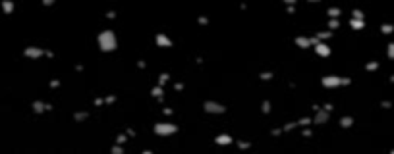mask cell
Masks as SVG:
<instances>
[{
  "instance_id": "obj_42",
  "label": "cell",
  "mask_w": 394,
  "mask_h": 154,
  "mask_svg": "<svg viewBox=\"0 0 394 154\" xmlns=\"http://www.w3.org/2000/svg\"><path fill=\"white\" fill-rule=\"evenodd\" d=\"M174 89H176V91H184L186 85H184V83H176V85H174Z\"/></svg>"
},
{
  "instance_id": "obj_37",
  "label": "cell",
  "mask_w": 394,
  "mask_h": 154,
  "mask_svg": "<svg viewBox=\"0 0 394 154\" xmlns=\"http://www.w3.org/2000/svg\"><path fill=\"white\" fill-rule=\"evenodd\" d=\"M381 106L388 110V108H392V102H390V100H383V102H381Z\"/></svg>"
},
{
  "instance_id": "obj_33",
  "label": "cell",
  "mask_w": 394,
  "mask_h": 154,
  "mask_svg": "<svg viewBox=\"0 0 394 154\" xmlns=\"http://www.w3.org/2000/svg\"><path fill=\"white\" fill-rule=\"evenodd\" d=\"M126 141H128V133H126V135H118V137H116V143H118V144H124Z\"/></svg>"
},
{
  "instance_id": "obj_22",
  "label": "cell",
  "mask_w": 394,
  "mask_h": 154,
  "mask_svg": "<svg viewBox=\"0 0 394 154\" xmlns=\"http://www.w3.org/2000/svg\"><path fill=\"white\" fill-rule=\"evenodd\" d=\"M87 118H89V112H76L74 114V120L76 121H85Z\"/></svg>"
},
{
  "instance_id": "obj_21",
  "label": "cell",
  "mask_w": 394,
  "mask_h": 154,
  "mask_svg": "<svg viewBox=\"0 0 394 154\" xmlns=\"http://www.w3.org/2000/svg\"><path fill=\"white\" fill-rule=\"evenodd\" d=\"M311 123H313V120H311V118H307V116H305V118H300V120H298V125H300V127H309Z\"/></svg>"
},
{
  "instance_id": "obj_23",
  "label": "cell",
  "mask_w": 394,
  "mask_h": 154,
  "mask_svg": "<svg viewBox=\"0 0 394 154\" xmlns=\"http://www.w3.org/2000/svg\"><path fill=\"white\" fill-rule=\"evenodd\" d=\"M352 19H361V21H363V19H365V14H363L361 10L354 8V10H352Z\"/></svg>"
},
{
  "instance_id": "obj_44",
  "label": "cell",
  "mask_w": 394,
  "mask_h": 154,
  "mask_svg": "<svg viewBox=\"0 0 394 154\" xmlns=\"http://www.w3.org/2000/svg\"><path fill=\"white\" fill-rule=\"evenodd\" d=\"M286 12L288 14H294L296 12V6H286Z\"/></svg>"
},
{
  "instance_id": "obj_45",
  "label": "cell",
  "mask_w": 394,
  "mask_h": 154,
  "mask_svg": "<svg viewBox=\"0 0 394 154\" xmlns=\"http://www.w3.org/2000/svg\"><path fill=\"white\" fill-rule=\"evenodd\" d=\"M54 0H43V6H52Z\"/></svg>"
},
{
  "instance_id": "obj_16",
  "label": "cell",
  "mask_w": 394,
  "mask_h": 154,
  "mask_svg": "<svg viewBox=\"0 0 394 154\" xmlns=\"http://www.w3.org/2000/svg\"><path fill=\"white\" fill-rule=\"evenodd\" d=\"M315 37H317V39H319L321 42H325V41H328V39L332 37V31H319Z\"/></svg>"
},
{
  "instance_id": "obj_47",
  "label": "cell",
  "mask_w": 394,
  "mask_h": 154,
  "mask_svg": "<svg viewBox=\"0 0 394 154\" xmlns=\"http://www.w3.org/2000/svg\"><path fill=\"white\" fill-rule=\"evenodd\" d=\"M52 110H54V106L50 104V102H47V112H52Z\"/></svg>"
},
{
  "instance_id": "obj_10",
  "label": "cell",
  "mask_w": 394,
  "mask_h": 154,
  "mask_svg": "<svg viewBox=\"0 0 394 154\" xmlns=\"http://www.w3.org/2000/svg\"><path fill=\"white\" fill-rule=\"evenodd\" d=\"M294 42L300 48H309L311 46V42H309V37H303V35H300V37H296L294 39Z\"/></svg>"
},
{
  "instance_id": "obj_7",
  "label": "cell",
  "mask_w": 394,
  "mask_h": 154,
  "mask_svg": "<svg viewBox=\"0 0 394 154\" xmlns=\"http://www.w3.org/2000/svg\"><path fill=\"white\" fill-rule=\"evenodd\" d=\"M330 120V114L326 112V110L321 108L319 112H315V118H313V123H317V125H325V123Z\"/></svg>"
},
{
  "instance_id": "obj_41",
  "label": "cell",
  "mask_w": 394,
  "mask_h": 154,
  "mask_svg": "<svg viewBox=\"0 0 394 154\" xmlns=\"http://www.w3.org/2000/svg\"><path fill=\"white\" fill-rule=\"evenodd\" d=\"M103 104H105V98H101V97L95 98V106H103Z\"/></svg>"
},
{
  "instance_id": "obj_43",
  "label": "cell",
  "mask_w": 394,
  "mask_h": 154,
  "mask_svg": "<svg viewBox=\"0 0 394 154\" xmlns=\"http://www.w3.org/2000/svg\"><path fill=\"white\" fill-rule=\"evenodd\" d=\"M172 112H174L172 108H162V114H164V116H172Z\"/></svg>"
},
{
  "instance_id": "obj_17",
  "label": "cell",
  "mask_w": 394,
  "mask_h": 154,
  "mask_svg": "<svg viewBox=\"0 0 394 154\" xmlns=\"http://www.w3.org/2000/svg\"><path fill=\"white\" fill-rule=\"evenodd\" d=\"M14 8H16V6H14L12 0H4V2H2V10H4L6 14H12V12H14Z\"/></svg>"
},
{
  "instance_id": "obj_1",
  "label": "cell",
  "mask_w": 394,
  "mask_h": 154,
  "mask_svg": "<svg viewBox=\"0 0 394 154\" xmlns=\"http://www.w3.org/2000/svg\"><path fill=\"white\" fill-rule=\"evenodd\" d=\"M99 48L103 50V52H114L116 46H118V39H116L114 31H110V29H105V31H101L99 37Z\"/></svg>"
},
{
  "instance_id": "obj_26",
  "label": "cell",
  "mask_w": 394,
  "mask_h": 154,
  "mask_svg": "<svg viewBox=\"0 0 394 154\" xmlns=\"http://www.w3.org/2000/svg\"><path fill=\"white\" fill-rule=\"evenodd\" d=\"M298 127V121H288V123H284L282 125V131H292V129H296Z\"/></svg>"
},
{
  "instance_id": "obj_19",
  "label": "cell",
  "mask_w": 394,
  "mask_h": 154,
  "mask_svg": "<svg viewBox=\"0 0 394 154\" xmlns=\"http://www.w3.org/2000/svg\"><path fill=\"white\" fill-rule=\"evenodd\" d=\"M273 77H274V71H261V73H259V79H261V81H271Z\"/></svg>"
},
{
  "instance_id": "obj_24",
  "label": "cell",
  "mask_w": 394,
  "mask_h": 154,
  "mask_svg": "<svg viewBox=\"0 0 394 154\" xmlns=\"http://www.w3.org/2000/svg\"><path fill=\"white\" fill-rule=\"evenodd\" d=\"M236 144H238L240 150H249L251 148V143L249 141H236Z\"/></svg>"
},
{
  "instance_id": "obj_13",
  "label": "cell",
  "mask_w": 394,
  "mask_h": 154,
  "mask_svg": "<svg viewBox=\"0 0 394 154\" xmlns=\"http://www.w3.org/2000/svg\"><path fill=\"white\" fill-rule=\"evenodd\" d=\"M350 27L355 29V31H359V29H365V21H361V19H350Z\"/></svg>"
},
{
  "instance_id": "obj_48",
  "label": "cell",
  "mask_w": 394,
  "mask_h": 154,
  "mask_svg": "<svg viewBox=\"0 0 394 154\" xmlns=\"http://www.w3.org/2000/svg\"><path fill=\"white\" fill-rule=\"evenodd\" d=\"M128 137H135V129H128Z\"/></svg>"
},
{
  "instance_id": "obj_28",
  "label": "cell",
  "mask_w": 394,
  "mask_h": 154,
  "mask_svg": "<svg viewBox=\"0 0 394 154\" xmlns=\"http://www.w3.org/2000/svg\"><path fill=\"white\" fill-rule=\"evenodd\" d=\"M365 69L367 71H377L379 69V62H367L365 64Z\"/></svg>"
},
{
  "instance_id": "obj_8",
  "label": "cell",
  "mask_w": 394,
  "mask_h": 154,
  "mask_svg": "<svg viewBox=\"0 0 394 154\" xmlns=\"http://www.w3.org/2000/svg\"><path fill=\"white\" fill-rule=\"evenodd\" d=\"M313 48H315V52H317L321 58H328V56H330V52H332L330 46H328L326 42H319V45H317V46H313Z\"/></svg>"
},
{
  "instance_id": "obj_30",
  "label": "cell",
  "mask_w": 394,
  "mask_h": 154,
  "mask_svg": "<svg viewBox=\"0 0 394 154\" xmlns=\"http://www.w3.org/2000/svg\"><path fill=\"white\" fill-rule=\"evenodd\" d=\"M112 154H124V148H122V144H118V143H116V144L112 146Z\"/></svg>"
},
{
  "instance_id": "obj_34",
  "label": "cell",
  "mask_w": 394,
  "mask_h": 154,
  "mask_svg": "<svg viewBox=\"0 0 394 154\" xmlns=\"http://www.w3.org/2000/svg\"><path fill=\"white\" fill-rule=\"evenodd\" d=\"M323 110H326V112H328V114H330V112H332V110H334V106L330 104V102H326V104H323Z\"/></svg>"
},
{
  "instance_id": "obj_35",
  "label": "cell",
  "mask_w": 394,
  "mask_h": 154,
  "mask_svg": "<svg viewBox=\"0 0 394 154\" xmlns=\"http://www.w3.org/2000/svg\"><path fill=\"white\" fill-rule=\"evenodd\" d=\"M50 87H52V89H58V87H60V79H52V81H50Z\"/></svg>"
},
{
  "instance_id": "obj_14",
  "label": "cell",
  "mask_w": 394,
  "mask_h": 154,
  "mask_svg": "<svg viewBox=\"0 0 394 154\" xmlns=\"http://www.w3.org/2000/svg\"><path fill=\"white\" fill-rule=\"evenodd\" d=\"M326 14H328V18H330V19H338L340 14H342V10H340V8H334V6H332V8L326 10Z\"/></svg>"
},
{
  "instance_id": "obj_40",
  "label": "cell",
  "mask_w": 394,
  "mask_h": 154,
  "mask_svg": "<svg viewBox=\"0 0 394 154\" xmlns=\"http://www.w3.org/2000/svg\"><path fill=\"white\" fill-rule=\"evenodd\" d=\"M114 18H116V12H114V10L106 12V19H114Z\"/></svg>"
},
{
  "instance_id": "obj_25",
  "label": "cell",
  "mask_w": 394,
  "mask_h": 154,
  "mask_svg": "<svg viewBox=\"0 0 394 154\" xmlns=\"http://www.w3.org/2000/svg\"><path fill=\"white\" fill-rule=\"evenodd\" d=\"M271 110H273L271 102H269V100H263V104H261V112H263V114H271Z\"/></svg>"
},
{
  "instance_id": "obj_46",
  "label": "cell",
  "mask_w": 394,
  "mask_h": 154,
  "mask_svg": "<svg viewBox=\"0 0 394 154\" xmlns=\"http://www.w3.org/2000/svg\"><path fill=\"white\" fill-rule=\"evenodd\" d=\"M45 56H47V58H54V52H52V50H47Z\"/></svg>"
},
{
  "instance_id": "obj_15",
  "label": "cell",
  "mask_w": 394,
  "mask_h": 154,
  "mask_svg": "<svg viewBox=\"0 0 394 154\" xmlns=\"http://www.w3.org/2000/svg\"><path fill=\"white\" fill-rule=\"evenodd\" d=\"M151 97H155V98H158V97H164V87H160V85L153 87V89H151Z\"/></svg>"
},
{
  "instance_id": "obj_39",
  "label": "cell",
  "mask_w": 394,
  "mask_h": 154,
  "mask_svg": "<svg viewBox=\"0 0 394 154\" xmlns=\"http://www.w3.org/2000/svg\"><path fill=\"white\" fill-rule=\"evenodd\" d=\"M302 135H303V137H311L313 133H311V129H309V127H303V131H302Z\"/></svg>"
},
{
  "instance_id": "obj_29",
  "label": "cell",
  "mask_w": 394,
  "mask_h": 154,
  "mask_svg": "<svg viewBox=\"0 0 394 154\" xmlns=\"http://www.w3.org/2000/svg\"><path fill=\"white\" fill-rule=\"evenodd\" d=\"M386 56H388L390 60H394V42H390V45L386 46Z\"/></svg>"
},
{
  "instance_id": "obj_12",
  "label": "cell",
  "mask_w": 394,
  "mask_h": 154,
  "mask_svg": "<svg viewBox=\"0 0 394 154\" xmlns=\"http://www.w3.org/2000/svg\"><path fill=\"white\" fill-rule=\"evenodd\" d=\"M352 125H354V118H352V116H342V118H340V127L350 129Z\"/></svg>"
},
{
  "instance_id": "obj_20",
  "label": "cell",
  "mask_w": 394,
  "mask_h": 154,
  "mask_svg": "<svg viewBox=\"0 0 394 154\" xmlns=\"http://www.w3.org/2000/svg\"><path fill=\"white\" fill-rule=\"evenodd\" d=\"M168 81H170V73H160V75H158V85L160 87H164Z\"/></svg>"
},
{
  "instance_id": "obj_38",
  "label": "cell",
  "mask_w": 394,
  "mask_h": 154,
  "mask_svg": "<svg viewBox=\"0 0 394 154\" xmlns=\"http://www.w3.org/2000/svg\"><path fill=\"white\" fill-rule=\"evenodd\" d=\"M271 135L273 137H280L282 135V129H271Z\"/></svg>"
},
{
  "instance_id": "obj_9",
  "label": "cell",
  "mask_w": 394,
  "mask_h": 154,
  "mask_svg": "<svg viewBox=\"0 0 394 154\" xmlns=\"http://www.w3.org/2000/svg\"><path fill=\"white\" fill-rule=\"evenodd\" d=\"M232 135H228V133H220V135H216L215 137V143L218 144V146H228V144H232Z\"/></svg>"
},
{
  "instance_id": "obj_27",
  "label": "cell",
  "mask_w": 394,
  "mask_h": 154,
  "mask_svg": "<svg viewBox=\"0 0 394 154\" xmlns=\"http://www.w3.org/2000/svg\"><path fill=\"white\" fill-rule=\"evenodd\" d=\"M340 27V21L338 19H328V31H334V29Z\"/></svg>"
},
{
  "instance_id": "obj_32",
  "label": "cell",
  "mask_w": 394,
  "mask_h": 154,
  "mask_svg": "<svg viewBox=\"0 0 394 154\" xmlns=\"http://www.w3.org/2000/svg\"><path fill=\"white\" fill-rule=\"evenodd\" d=\"M197 23H199V25H207L209 23V18L207 16H199V18H197Z\"/></svg>"
},
{
  "instance_id": "obj_6",
  "label": "cell",
  "mask_w": 394,
  "mask_h": 154,
  "mask_svg": "<svg viewBox=\"0 0 394 154\" xmlns=\"http://www.w3.org/2000/svg\"><path fill=\"white\" fill-rule=\"evenodd\" d=\"M155 42H157V46H160V48H170L174 42H172V39L168 35H164V33H157L155 35Z\"/></svg>"
},
{
  "instance_id": "obj_5",
  "label": "cell",
  "mask_w": 394,
  "mask_h": 154,
  "mask_svg": "<svg viewBox=\"0 0 394 154\" xmlns=\"http://www.w3.org/2000/svg\"><path fill=\"white\" fill-rule=\"evenodd\" d=\"M45 52H47V50H43L41 46H27L23 50V56L25 58H31V60H37V58L45 56Z\"/></svg>"
},
{
  "instance_id": "obj_11",
  "label": "cell",
  "mask_w": 394,
  "mask_h": 154,
  "mask_svg": "<svg viewBox=\"0 0 394 154\" xmlns=\"http://www.w3.org/2000/svg\"><path fill=\"white\" fill-rule=\"evenodd\" d=\"M31 108H33V112H35V114H43V112H47V102H43V100H35L33 104H31Z\"/></svg>"
},
{
  "instance_id": "obj_36",
  "label": "cell",
  "mask_w": 394,
  "mask_h": 154,
  "mask_svg": "<svg viewBox=\"0 0 394 154\" xmlns=\"http://www.w3.org/2000/svg\"><path fill=\"white\" fill-rule=\"evenodd\" d=\"M137 68H139V69H145V68H147V62H145V60H137Z\"/></svg>"
},
{
  "instance_id": "obj_18",
  "label": "cell",
  "mask_w": 394,
  "mask_h": 154,
  "mask_svg": "<svg viewBox=\"0 0 394 154\" xmlns=\"http://www.w3.org/2000/svg\"><path fill=\"white\" fill-rule=\"evenodd\" d=\"M381 33L383 35H392L394 33V25L392 23H383L381 25Z\"/></svg>"
},
{
  "instance_id": "obj_2",
  "label": "cell",
  "mask_w": 394,
  "mask_h": 154,
  "mask_svg": "<svg viewBox=\"0 0 394 154\" xmlns=\"http://www.w3.org/2000/svg\"><path fill=\"white\" fill-rule=\"evenodd\" d=\"M153 131H155V135H160V137H170L174 133H178V125L172 121H158L155 123Z\"/></svg>"
},
{
  "instance_id": "obj_3",
  "label": "cell",
  "mask_w": 394,
  "mask_h": 154,
  "mask_svg": "<svg viewBox=\"0 0 394 154\" xmlns=\"http://www.w3.org/2000/svg\"><path fill=\"white\" fill-rule=\"evenodd\" d=\"M203 110H205L207 114L220 116V114H224V112H226V106H224V104H220V102H216V100H205V102H203Z\"/></svg>"
},
{
  "instance_id": "obj_4",
  "label": "cell",
  "mask_w": 394,
  "mask_h": 154,
  "mask_svg": "<svg viewBox=\"0 0 394 154\" xmlns=\"http://www.w3.org/2000/svg\"><path fill=\"white\" fill-rule=\"evenodd\" d=\"M321 85L325 89H336V87H342V77L338 75H325L321 79Z\"/></svg>"
},
{
  "instance_id": "obj_31",
  "label": "cell",
  "mask_w": 394,
  "mask_h": 154,
  "mask_svg": "<svg viewBox=\"0 0 394 154\" xmlns=\"http://www.w3.org/2000/svg\"><path fill=\"white\" fill-rule=\"evenodd\" d=\"M116 102V94H108V97H105V104H114Z\"/></svg>"
},
{
  "instance_id": "obj_49",
  "label": "cell",
  "mask_w": 394,
  "mask_h": 154,
  "mask_svg": "<svg viewBox=\"0 0 394 154\" xmlns=\"http://www.w3.org/2000/svg\"><path fill=\"white\" fill-rule=\"evenodd\" d=\"M390 83H394V75H390Z\"/></svg>"
}]
</instances>
